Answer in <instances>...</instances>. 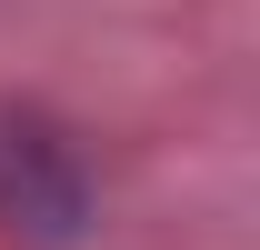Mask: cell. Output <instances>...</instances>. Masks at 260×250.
<instances>
[{"label": "cell", "instance_id": "obj_1", "mask_svg": "<svg viewBox=\"0 0 260 250\" xmlns=\"http://www.w3.org/2000/svg\"><path fill=\"white\" fill-rule=\"evenodd\" d=\"M90 220V180H80V150H70L50 120L30 110H0V230L40 250H70Z\"/></svg>", "mask_w": 260, "mask_h": 250}]
</instances>
